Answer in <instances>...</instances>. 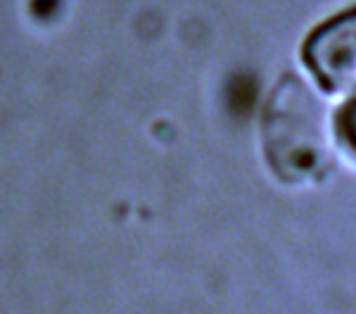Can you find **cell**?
Wrapping results in <instances>:
<instances>
[{
  "instance_id": "6da1fadb",
  "label": "cell",
  "mask_w": 356,
  "mask_h": 314,
  "mask_svg": "<svg viewBox=\"0 0 356 314\" xmlns=\"http://www.w3.org/2000/svg\"><path fill=\"white\" fill-rule=\"evenodd\" d=\"M335 122L328 105L295 74H285L261 112V146L280 181H321L335 169Z\"/></svg>"
},
{
  "instance_id": "7a4b0ae2",
  "label": "cell",
  "mask_w": 356,
  "mask_h": 314,
  "mask_svg": "<svg viewBox=\"0 0 356 314\" xmlns=\"http://www.w3.org/2000/svg\"><path fill=\"white\" fill-rule=\"evenodd\" d=\"M302 60L328 93L356 88V5L309 33L302 45Z\"/></svg>"
},
{
  "instance_id": "3957f363",
  "label": "cell",
  "mask_w": 356,
  "mask_h": 314,
  "mask_svg": "<svg viewBox=\"0 0 356 314\" xmlns=\"http://www.w3.org/2000/svg\"><path fill=\"white\" fill-rule=\"evenodd\" d=\"M335 136L347 150L356 152V95L349 98L335 114Z\"/></svg>"
}]
</instances>
